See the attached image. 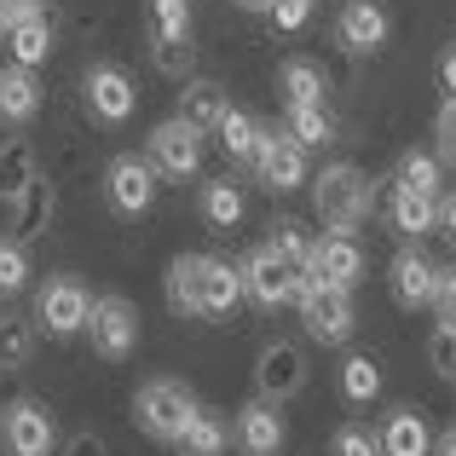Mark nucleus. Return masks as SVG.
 Returning a JSON list of instances; mask_svg holds the SVG:
<instances>
[{"label":"nucleus","mask_w":456,"mask_h":456,"mask_svg":"<svg viewBox=\"0 0 456 456\" xmlns=\"http://www.w3.org/2000/svg\"><path fill=\"white\" fill-rule=\"evenodd\" d=\"M167 306L179 318H232L243 306V272L214 255H174L167 260Z\"/></svg>","instance_id":"nucleus-1"},{"label":"nucleus","mask_w":456,"mask_h":456,"mask_svg":"<svg viewBox=\"0 0 456 456\" xmlns=\"http://www.w3.org/2000/svg\"><path fill=\"white\" fill-rule=\"evenodd\" d=\"M312 208H318V220L330 225V232L353 237L358 225L376 214V179H370L364 167H353V162H330L318 179H312Z\"/></svg>","instance_id":"nucleus-2"},{"label":"nucleus","mask_w":456,"mask_h":456,"mask_svg":"<svg viewBox=\"0 0 456 456\" xmlns=\"http://www.w3.org/2000/svg\"><path fill=\"white\" fill-rule=\"evenodd\" d=\"M197 411H202L197 393H191L185 381H174V376H156V381H145V387L134 393V422L145 428L156 445H174Z\"/></svg>","instance_id":"nucleus-3"},{"label":"nucleus","mask_w":456,"mask_h":456,"mask_svg":"<svg viewBox=\"0 0 456 456\" xmlns=\"http://www.w3.org/2000/svg\"><path fill=\"white\" fill-rule=\"evenodd\" d=\"M0 451L6 456H53L58 451V422L41 399H12L0 411Z\"/></svg>","instance_id":"nucleus-4"},{"label":"nucleus","mask_w":456,"mask_h":456,"mask_svg":"<svg viewBox=\"0 0 456 456\" xmlns=\"http://www.w3.org/2000/svg\"><path fill=\"white\" fill-rule=\"evenodd\" d=\"M81 104H87L93 122L122 127L127 116L139 110V87H134V76H127L122 64H93L87 76H81Z\"/></svg>","instance_id":"nucleus-5"},{"label":"nucleus","mask_w":456,"mask_h":456,"mask_svg":"<svg viewBox=\"0 0 456 456\" xmlns=\"http://www.w3.org/2000/svg\"><path fill=\"white\" fill-rule=\"evenodd\" d=\"M295 306H301V323H306V335H312L318 346H341V341H353V330H358L353 289H335V283H318V289H306Z\"/></svg>","instance_id":"nucleus-6"},{"label":"nucleus","mask_w":456,"mask_h":456,"mask_svg":"<svg viewBox=\"0 0 456 456\" xmlns=\"http://www.w3.org/2000/svg\"><path fill=\"white\" fill-rule=\"evenodd\" d=\"M87 335H93V353L110 358V364H122V358H134L139 346V312L127 295H99L87 312Z\"/></svg>","instance_id":"nucleus-7"},{"label":"nucleus","mask_w":456,"mask_h":456,"mask_svg":"<svg viewBox=\"0 0 456 456\" xmlns=\"http://www.w3.org/2000/svg\"><path fill=\"white\" fill-rule=\"evenodd\" d=\"M87 312H93V295L81 289V278L58 272V278H46L41 295H35V330H46V335H81V330H87Z\"/></svg>","instance_id":"nucleus-8"},{"label":"nucleus","mask_w":456,"mask_h":456,"mask_svg":"<svg viewBox=\"0 0 456 456\" xmlns=\"http://www.w3.org/2000/svg\"><path fill=\"white\" fill-rule=\"evenodd\" d=\"M295 393H306V353L295 341H266L255 353V399L283 404Z\"/></svg>","instance_id":"nucleus-9"},{"label":"nucleus","mask_w":456,"mask_h":456,"mask_svg":"<svg viewBox=\"0 0 456 456\" xmlns=\"http://www.w3.org/2000/svg\"><path fill=\"white\" fill-rule=\"evenodd\" d=\"M145 156H151V167H156L162 179H191V174L202 167V134H197L191 122H179V116H167V122L151 127Z\"/></svg>","instance_id":"nucleus-10"},{"label":"nucleus","mask_w":456,"mask_h":456,"mask_svg":"<svg viewBox=\"0 0 456 456\" xmlns=\"http://www.w3.org/2000/svg\"><path fill=\"white\" fill-rule=\"evenodd\" d=\"M156 167H151V156H139V151H127V156H116L110 167H104V197H110V208L116 214H127V220H139V214L156 202Z\"/></svg>","instance_id":"nucleus-11"},{"label":"nucleus","mask_w":456,"mask_h":456,"mask_svg":"<svg viewBox=\"0 0 456 456\" xmlns=\"http://www.w3.org/2000/svg\"><path fill=\"white\" fill-rule=\"evenodd\" d=\"M255 179L272 191V197H289V191H301L306 185V151L295 145L289 134H260V145H255Z\"/></svg>","instance_id":"nucleus-12"},{"label":"nucleus","mask_w":456,"mask_h":456,"mask_svg":"<svg viewBox=\"0 0 456 456\" xmlns=\"http://www.w3.org/2000/svg\"><path fill=\"white\" fill-rule=\"evenodd\" d=\"M387 35H393V18H387V6H381V0H346L341 18H335V41H341L353 58L381 53V46H387Z\"/></svg>","instance_id":"nucleus-13"},{"label":"nucleus","mask_w":456,"mask_h":456,"mask_svg":"<svg viewBox=\"0 0 456 456\" xmlns=\"http://www.w3.org/2000/svg\"><path fill=\"white\" fill-rule=\"evenodd\" d=\"M237 272H243V301H255L260 312H278V306L295 301V272L272 248H255Z\"/></svg>","instance_id":"nucleus-14"},{"label":"nucleus","mask_w":456,"mask_h":456,"mask_svg":"<svg viewBox=\"0 0 456 456\" xmlns=\"http://www.w3.org/2000/svg\"><path fill=\"white\" fill-rule=\"evenodd\" d=\"M283 439H289V428H283L278 404L248 399L243 411H237V422H232V445L243 451V456H278V451H283Z\"/></svg>","instance_id":"nucleus-15"},{"label":"nucleus","mask_w":456,"mask_h":456,"mask_svg":"<svg viewBox=\"0 0 456 456\" xmlns=\"http://www.w3.org/2000/svg\"><path fill=\"white\" fill-rule=\"evenodd\" d=\"M434 283H439V266L422 255V248H399V255H393L387 289H393V301H399L404 312H416V306L434 301Z\"/></svg>","instance_id":"nucleus-16"},{"label":"nucleus","mask_w":456,"mask_h":456,"mask_svg":"<svg viewBox=\"0 0 456 456\" xmlns=\"http://www.w3.org/2000/svg\"><path fill=\"white\" fill-rule=\"evenodd\" d=\"M312 272H318V283L353 289V283L364 278V248H358V237H346V232L318 237V248H312Z\"/></svg>","instance_id":"nucleus-17"},{"label":"nucleus","mask_w":456,"mask_h":456,"mask_svg":"<svg viewBox=\"0 0 456 456\" xmlns=\"http://www.w3.org/2000/svg\"><path fill=\"white\" fill-rule=\"evenodd\" d=\"M225 110H232V104H225V87H220V81H208V76L179 81V122H191L197 134H214Z\"/></svg>","instance_id":"nucleus-18"},{"label":"nucleus","mask_w":456,"mask_h":456,"mask_svg":"<svg viewBox=\"0 0 456 456\" xmlns=\"http://www.w3.org/2000/svg\"><path fill=\"white\" fill-rule=\"evenodd\" d=\"M35 110H41V81H35V69L0 64V122L23 127V122H35Z\"/></svg>","instance_id":"nucleus-19"},{"label":"nucleus","mask_w":456,"mask_h":456,"mask_svg":"<svg viewBox=\"0 0 456 456\" xmlns=\"http://www.w3.org/2000/svg\"><path fill=\"white\" fill-rule=\"evenodd\" d=\"M381 456H434V434H428L422 411H411V404H399V411L381 422Z\"/></svg>","instance_id":"nucleus-20"},{"label":"nucleus","mask_w":456,"mask_h":456,"mask_svg":"<svg viewBox=\"0 0 456 456\" xmlns=\"http://www.w3.org/2000/svg\"><path fill=\"white\" fill-rule=\"evenodd\" d=\"M197 214H202V225H214V232H237L243 214H248L243 185H237V179H208L202 197H197Z\"/></svg>","instance_id":"nucleus-21"},{"label":"nucleus","mask_w":456,"mask_h":456,"mask_svg":"<svg viewBox=\"0 0 456 456\" xmlns=\"http://www.w3.org/2000/svg\"><path fill=\"white\" fill-rule=\"evenodd\" d=\"M174 445H179V456H225L232 451V422L220 411H197Z\"/></svg>","instance_id":"nucleus-22"},{"label":"nucleus","mask_w":456,"mask_h":456,"mask_svg":"<svg viewBox=\"0 0 456 456\" xmlns=\"http://www.w3.org/2000/svg\"><path fill=\"white\" fill-rule=\"evenodd\" d=\"M387 214H393V232H404V237H428V232H439V197H422V191L393 185Z\"/></svg>","instance_id":"nucleus-23"},{"label":"nucleus","mask_w":456,"mask_h":456,"mask_svg":"<svg viewBox=\"0 0 456 456\" xmlns=\"http://www.w3.org/2000/svg\"><path fill=\"white\" fill-rule=\"evenodd\" d=\"M46 220H53V179L35 174L29 185L12 197V232H18V237H41Z\"/></svg>","instance_id":"nucleus-24"},{"label":"nucleus","mask_w":456,"mask_h":456,"mask_svg":"<svg viewBox=\"0 0 456 456\" xmlns=\"http://www.w3.org/2000/svg\"><path fill=\"white\" fill-rule=\"evenodd\" d=\"M278 93H283V104H323L330 76H323V64H312V58H289V64L278 69Z\"/></svg>","instance_id":"nucleus-25"},{"label":"nucleus","mask_w":456,"mask_h":456,"mask_svg":"<svg viewBox=\"0 0 456 456\" xmlns=\"http://www.w3.org/2000/svg\"><path fill=\"white\" fill-rule=\"evenodd\" d=\"M283 134L301 151H312V145H330L335 139V122H330L323 104H283Z\"/></svg>","instance_id":"nucleus-26"},{"label":"nucleus","mask_w":456,"mask_h":456,"mask_svg":"<svg viewBox=\"0 0 456 456\" xmlns=\"http://www.w3.org/2000/svg\"><path fill=\"white\" fill-rule=\"evenodd\" d=\"M260 134H266V127H260L248 110H237V104L220 116V127H214V139H220V151L232 156V162H255V145H260Z\"/></svg>","instance_id":"nucleus-27"},{"label":"nucleus","mask_w":456,"mask_h":456,"mask_svg":"<svg viewBox=\"0 0 456 456\" xmlns=\"http://www.w3.org/2000/svg\"><path fill=\"white\" fill-rule=\"evenodd\" d=\"M6 41H12V64H23V69L46 64L53 58V23H46V12L41 18H23L18 29H6Z\"/></svg>","instance_id":"nucleus-28"},{"label":"nucleus","mask_w":456,"mask_h":456,"mask_svg":"<svg viewBox=\"0 0 456 456\" xmlns=\"http://www.w3.org/2000/svg\"><path fill=\"white\" fill-rule=\"evenodd\" d=\"M35 358V318L23 312H0V370H23Z\"/></svg>","instance_id":"nucleus-29"},{"label":"nucleus","mask_w":456,"mask_h":456,"mask_svg":"<svg viewBox=\"0 0 456 456\" xmlns=\"http://www.w3.org/2000/svg\"><path fill=\"white\" fill-rule=\"evenodd\" d=\"M35 179V151L29 139H0V202H12Z\"/></svg>","instance_id":"nucleus-30"},{"label":"nucleus","mask_w":456,"mask_h":456,"mask_svg":"<svg viewBox=\"0 0 456 456\" xmlns=\"http://www.w3.org/2000/svg\"><path fill=\"white\" fill-rule=\"evenodd\" d=\"M151 64L162 69L167 81H191V69H197V46H191V35H151Z\"/></svg>","instance_id":"nucleus-31"},{"label":"nucleus","mask_w":456,"mask_h":456,"mask_svg":"<svg viewBox=\"0 0 456 456\" xmlns=\"http://www.w3.org/2000/svg\"><path fill=\"white\" fill-rule=\"evenodd\" d=\"M376 393H381V364H376L370 353H353V358L341 364V399H346V404H370Z\"/></svg>","instance_id":"nucleus-32"},{"label":"nucleus","mask_w":456,"mask_h":456,"mask_svg":"<svg viewBox=\"0 0 456 456\" xmlns=\"http://www.w3.org/2000/svg\"><path fill=\"white\" fill-rule=\"evenodd\" d=\"M439 174H445V162H439L434 151H404L399 156V179H393V185L422 191V197H439Z\"/></svg>","instance_id":"nucleus-33"},{"label":"nucleus","mask_w":456,"mask_h":456,"mask_svg":"<svg viewBox=\"0 0 456 456\" xmlns=\"http://www.w3.org/2000/svg\"><path fill=\"white\" fill-rule=\"evenodd\" d=\"M151 35H191V0H145Z\"/></svg>","instance_id":"nucleus-34"},{"label":"nucleus","mask_w":456,"mask_h":456,"mask_svg":"<svg viewBox=\"0 0 456 456\" xmlns=\"http://www.w3.org/2000/svg\"><path fill=\"white\" fill-rule=\"evenodd\" d=\"M23 283H29V255H23V243L0 237V295H18Z\"/></svg>","instance_id":"nucleus-35"},{"label":"nucleus","mask_w":456,"mask_h":456,"mask_svg":"<svg viewBox=\"0 0 456 456\" xmlns=\"http://www.w3.org/2000/svg\"><path fill=\"white\" fill-rule=\"evenodd\" d=\"M428 364H434V376L456 381V330L434 323V335H428Z\"/></svg>","instance_id":"nucleus-36"},{"label":"nucleus","mask_w":456,"mask_h":456,"mask_svg":"<svg viewBox=\"0 0 456 456\" xmlns=\"http://www.w3.org/2000/svg\"><path fill=\"white\" fill-rule=\"evenodd\" d=\"M434 156L445 167H456V99H445L439 116H434Z\"/></svg>","instance_id":"nucleus-37"},{"label":"nucleus","mask_w":456,"mask_h":456,"mask_svg":"<svg viewBox=\"0 0 456 456\" xmlns=\"http://www.w3.org/2000/svg\"><path fill=\"white\" fill-rule=\"evenodd\" d=\"M335 456H381V439L370 434V428H358V422H346L341 434H335Z\"/></svg>","instance_id":"nucleus-38"},{"label":"nucleus","mask_w":456,"mask_h":456,"mask_svg":"<svg viewBox=\"0 0 456 456\" xmlns=\"http://www.w3.org/2000/svg\"><path fill=\"white\" fill-rule=\"evenodd\" d=\"M428 306H434V318L445 323V330H456V266H445V272H439V283H434V301H428Z\"/></svg>","instance_id":"nucleus-39"},{"label":"nucleus","mask_w":456,"mask_h":456,"mask_svg":"<svg viewBox=\"0 0 456 456\" xmlns=\"http://www.w3.org/2000/svg\"><path fill=\"white\" fill-rule=\"evenodd\" d=\"M272 18H278V29H301L312 18V0H272Z\"/></svg>","instance_id":"nucleus-40"},{"label":"nucleus","mask_w":456,"mask_h":456,"mask_svg":"<svg viewBox=\"0 0 456 456\" xmlns=\"http://www.w3.org/2000/svg\"><path fill=\"white\" fill-rule=\"evenodd\" d=\"M23 18H41V0H0V29H18Z\"/></svg>","instance_id":"nucleus-41"},{"label":"nucleus","mask_w":456,"mask_h":456,"mask_svg":"<svg viewBox=\"0 0 456 456\" xmlns=\"http://www.w3.org/2000/svg\"><path fill=\"white\" fill-rule=\"evenodd\" d=\"M64 456H110V445H104L99 434H69L64 439Z\"/></svg>","instance_id":"nucleus-42"},{"label":"nucleus","mask_w":456,"mask_h":456,"mask_svg":"<svg viewBox=\"0 0 456 456\" xmlns=\"http://www.w3.org/2000/svg\"><path fill=\"white\" fill-rule=\"evenodd\" d=\"M439 87H445V99H456V46L439 53Z\"/></svg>","instance_id":"nucleus-43"},{"label":"nucleus","mask_w":456,"mask_h":456,"mask_svg":"<svg viewBox=\"0 0 456 456\" xmlns=\"http://www.w3.org/2000/svg\"><path fill=\"white\" fill-rule=\"evenodd\" d=\"M439 232L456 243V191H445V197H439Z\"/></svg>","instance_id":"nucleus-44"},{"label":"nucleus","mask_w":456,"mask_h":456,"mask_svg":"<svg viewBox=\"0 0 456 456\" xmlns=\"http://www.w3.org/2000/svg\"><path fill=\"white\" fill-rule=\"evenodd\" d=\"M434 456H456V428H445V434L434 439Z\"/></svg>","instance_id":"nucleus-45"},{"label":"nucleus","mask_w":456,"mask_h":456,"mask_svg":"<svg viewBox=\"0 0 456 456\" xmlns=\"http://www.w3.org/2000/svg\"><path fill=\"white\" fill-rule=\"evenodd\" d=\"M232 6H243V12H272V0H232Z\"/></svg>","instance_id":"nucleus-46"}]
</instances>
